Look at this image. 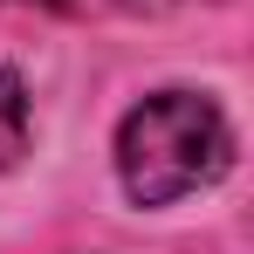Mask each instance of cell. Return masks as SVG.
I'll return each instance as SVG.
<instances>
[{
  "label": "cell",
  "instance_id": "1",
  "mask_svg": "<svg viewBox=\"0 0 254 254\" xmlns=\"http://www.w3.org/2000/svg\"><path fill=\"white\" fill-rule=\"evenodd\" d=\"M227 158H234V130L220 117V103L192 96V89L144 96L117 137V165H124V186L137 206H172V199L213 186Z\"/></svg>",
  "mask_w": 254,
  "mask_h": 254
},
{
  "label": "cell",
  "instance_id": "2",
  "mask_svg": "<svg viewBox=\"0 0 254 254\" xmlns=\"http://www.w3.org/2000/svg\"><path fill=\"white\" fill-rule=\"evenodd\" d=\"M28 151V83L14 69H0V172Z\"/></svg>",
  "mask_w": 254,
  "mask_h": 254
},
{
  "label": "cell",
  "instance_id": "3",
  "mask_svg": "<svg viewBox=\"0 0 254 254\" xmlns=\"http://www.w3.org/2000/svg\"><path fill=\"white\" fill-rule=\"evenodd\" d=\"M48 7H55V0H48Z\"/></svg>",
  "mask_w": 254,
  "mask_h": 254
}]
</instances>
